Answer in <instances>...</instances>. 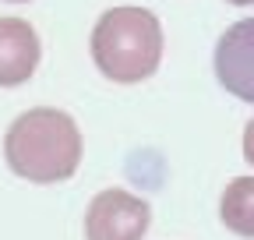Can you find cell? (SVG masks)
Wrapping results in <instances>:
<instances>
[{
  "instance_id": "6da1fadb",
  "label": "cell",
  "mask_w": 254,
  "mask_h": 240,
  "mask_svg": "<svg viewBox=\"0 0 254 240\" xmlns=\"http://www.w3.org/2000/svg\"><path fill=\"white\" fill-rule=\"evenodd\" d=\"M81 131L71 113L36 106L11 120L4 134V159L14 177L28 184H64L81 166Z\"/></svg>"
},
{
  "instance_id": "7a4b0ae2",
  "label": "cell",
  "mask_w": 254,
  "mask_h": 240,
  "mask_svg": "<svg viewBox=\"0 0 254 240\" xmlns=\"http://www.w3.org/2000/svg\"><path fill=\"white\" fill-rule=\"evenodd\" d=\"M92 60L103 78L117 85H138L159 71L163 60V25L148 7H110L92 28Z\"/></svg>"
},
{
  "instance_id": "3957f363",
  "label": "cell",
  "mask_w": 254,
  "mask_h": 240,
  "mask_svg": "<svg viewBox=\"0 0 254 240\" xmlns=\"http://www.w3.org/2000/svg\"><path fill=\"white\" fill-rule=\"evenodd\" d=\"M152 226V208L145 198L106 187L85 208V240H141Z\"/></svg>"
},
{
  "instance_id": "277c9868",
  "label": "cell",
  "mask_w": 254,
  "mask_h": 240,
  "mask_svg": "<svg viewBox=\"0 0 254 240\" xmlns=\"http://www.w3.org/2000/svg\"><path fill=\"white\" fill-rule=\"evenodd\" d=\"M215 78L240 103H254V18L230 25L215 43Z\"/></svg>"
},
{
  "instance_id": "5b68a950",
  "label": "cell",
  "mask_w": 254,
  "mask_h": 240,
  "mask_svg": "<svg viewBox=\"0 0 254 240\" xmlns=\"http://www.w3.org/2000/svg\"><path fill=\"white\" fill-rule=\"evenodd\" d=\"M43 43L25 18H0V88L25 85L39 67Z\"/></svg>"
},
{
  "instance_id": "8992f818",
  "label": "cell",
  "mask_w": 254,
  "mask_h": 240,
  "mask_svg": "<svg viewBox=\"0 0 254 240\" xmlns=\"http://www.w3.org/2000/svg\"><path fill=\"white\" fill-rule=\"evenodd\" d=\"M219 219L230 233L254 240V177H237L219 198Z\"/></svg>"
},
{
  "instance_id": "52a82bcc",
  "label": "cell",
  "mask_w": 254,
  "mask_h": 240,
  "mask_svg": "<svg viewBox=\"0 0 254 240\" xmlns=\"http://www.w3.org/2000/svg\"><path fill=\"white\" fill-rule=\"evenodd\" d=\"M244 159L254 166V120H251V124L244 127Z\"/></svg>"
},
{
  "instance_id": "ba28073f",
  "label": "cell",
  "mask_w": 254,
  "mask_h": 240,
  "mask_svg": "<svg viewBox=\"0 0 254 240\" xmlns=\"http://www.w3.org/2000/svg\"><path fill=\"white\" fill-rule=\"evenodd\" d=\"M226 4H233V7H254V0H226Z\"/></svg>"
},
{
  "instance_id": "9c48e42d",
  "label": "cell",
  "mask_w": 254,
  "mask_h": 240,
  "mask_svg": "<svg viewBox=\"0 0 254 240\" xmlns=\"http://www.w3.org/2000/svg\"><path fill=\"white\" fill-rule=\"evenodd\" d=\"M7 4H28V0H7Z\"/></svg>"
}]
</instances>
